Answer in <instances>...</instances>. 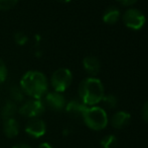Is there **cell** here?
<instances>
[{"instance_id":"d6986e66","label":"cell","mask_w":148,"mask_h":148,"mask_svg":"<svg viewBox=\"0 0 148 148\" xmlns=\"http://www.w3.org/2000/svg\"><path fill=\"white\" fill-rule=\"evenodd\" d=\"M14 41H15V43L17 44V45L23 46L28 42V37L26 36L24 33L18 32V33H16V34L14 35Z\"/></svg>"},{"instance_id":"9a60e30c","label":"cell","mask_w":148,"mask_h":148,"mask_svg":"<svg viewBox=\"0 0 148 148\" xmlns=\"http://www.w3.org/2000/svg\"><path fill=\"white\" fill-rule=\"evenodd\" d=\"M9 95H10V99H11L12 101L14 103L18 104V103H21L23 101L24 99V92L23 90L21 89V87L19 85H13V86L10 87L9 89Z\"/></svg>"},{"instance_id":"7a4b0ae2","label":"cell","mask_w":148,"mask_h":148,"mask_svg":"<svg viewBox=\"0 0 148 148\" xmlns=\"http://www.w3.org/2000/svg\"><path fill=\"white\" fill-rule=\"evenodd\" d=\"M79 97L87 107H93L101 103L105 95V89L102 81L97 77L85 78L79 85Z\"/></svg>"},{"instance_id":"5b68a950","label":"cell","mask_w":148,"mask_h":148,"mask_svg":"<svg viewBox=\"0 0 148 148\" xmlns=\"http://www.w3.org/2000/svg\"><path fill=\"white\" fill-rule=\"evenodd\" d=\"M123 24L128 28L133 31H138L144 26L146 17L144 13L137 8H128L122 14Z\"/></svg>"},{"instance_id":"7402d4cb","label":"cell","mask_w":148,"mask_h":148,"mask_svg":"<svg viewBox=\"0 0 148 148\" xmlns=\"http://www.w3.org/2000/svg\"><path fill=\"white\" fill-rule=\"evenodd\" d=\"M117 1L123 6H132V5H134L138 0H117Z\"/></svg>"},{"instance_id":"8fae6325","label":"cell","mask_w":148,"mask_h":148,"mask_svg":"<svg viewBox=\"0 0 148 148\" xmlns=\"http://www.w3.org/2000/svg\"><path fill=\"white\" fill-rule=\"evenodd\" d=\"M131 121V115L128 112L125 111H118L112 116L111 118V126L114 129H123L125 127H127L129 125Z\"/></svg>"},{"instance_id":"e0dca14e","label":"cell","mask_w":148,"mask_h":148,"mask_svg":"<svg viewBox=\"0 0 148 148\" xmlns=\"http://www.w3.org/2000/svg\"><path fill=\"white\" fill-rule=\"evenodd\" d=\"M102 101L104 103L106 108L110 110H113L117 107V104H118V99L116 97L115 94H112V93H109V94H105L102 99Z\"/></svg>"},{"instance_id":"3957f363","label":"cell","mask_w":148,"mask_h":148,"mask_svg":"<svg viewBox=\"0 0 148 148\" xmlns=\"http://www.w3.org/2000/svg\"><path fill=\"white\" fill-rule=\"evenodd\" d=\"M82 120L86 126L94 131L104 130L109 124L108 115L105 110L98 106L88 107L83 115Z\"/></svg>"},{"instance_id":"9c48e42d","label":"cell","mask_w":148,"mask_h":148,"mask_svg":"<svg viewBox=\"0 0 148 148\" xmlns=\"http://www.w3.org/2000/svg\"><path fill=\"white\" fill-rule=\"evenodd\" d=\"M87 108L88 107L84 103H82L80 99H72L69 103H66L64 110L72 118L82 119Z\"/></svg>"},{"instance_id":"44dd1931","label":"cell","mask_w":148,"mask_h":148,"mask_svg":"<svg viewBox=\"0 0 148 148\" xmlns=\"http://www.w3.org/2000/svg\"><path fill=\"white\" fill-rule=\"evenodd\" d=\"M141 116H142L143 121L148 124V101L143 105L142 110H141Z\"/></svg>"},{"instance_id":"5bb4252c","label":"cell","mask_w":148,"mask_h":148,"mask_svg":"<svg viewBox=\"0 0 148 148\" xmlns=\"http://www.w3.org/2000/svg\"><path fill=\"white\" fill-rule=\"evenodd\" d=\"M121 16L120 10L115 6H110L105 10L103 14V20L107 24H115Z\"/></svg>"},{"instance_id":"7c38bea8","label":"cell","mask_w":148,"mask_h":148,"mask_svg":"<svg viewBox=\"0 0 148 148\" xmlns=\"http://www.w3.org/2000/svg\"><path fill=\"white\" fill-rule=\"evenodd\" d=\"M3 133L7 138H15L19 134V123L15 118L6 119L3 121Z\"/></svg>"},{"instance_id":"cb8c5ba5","label":"cell","mask_w":148,"mask_h":148,"mask_svg":"<svg viewBox=\"0 0 148 148\" xmlns=\"http://www.w3.org/2000/svg\"><path fill=\"white\" fill-rule=\"evenodd\" d=\"M37 148H53V146H51V144H49V143L43 142V143H41V144H39Z\"/></svg>"},{"instance_id":"277c9868","label":"cell","mask_w":148,"mask_h":148,"mask_svg":"<svg viewBox=\"0 0 148 148\" xmlns=\"http://www.w3.org/2000/svg\"><path fill=\"white\" fill-rule=\"evenodd\" d=\"M73 82V74L68 68H59L51 77V85L53 91L62 93L71 86Z\"/></svg>"},{"instance_id":"8992f818","label":"cell","mask_w":148,"mask_h":148,"mask_svg":"<svg viewBox=\"0 0 148 148\" xmlns=\"http://www.w3.org/2000/svg\"><path fill=\"white\" fill-rule=\"evenodd\" d=\"M45 111V106L41 99H30L28 101H24L19 108L18 113L22 117H25L28 119L38 118Z\"/></svg>"},{"instance_id":"2e32d148","label":"cell","mask_w":148,"mask_h":148,"mask_svg":"<svg viewBox=\"0 0 148 148\" xmlns=\"http://www.w3.org/2000/svg\"><path fill=\"white\" fill-rule=\"evenodd\" d=\"M101 148H117L118 147V139L115 135H106L103 137L100 142Z\"/></svg>"},{"instance_id":"4fadbf2b","label":"cell","mask_w":148,"mask_h":148,"mask_svg":"<svg viewBox=\"0 0 148 148\" xmlns=\"http://www.w3.org/2000/svg\"><path fill=\"white\" fill-rule=\"evenodd\" d=\"M18 112V107L17 104L12 101L11 99L7 101L3 106H2L1 110H0V115H1V118L4 120L10 118H14L15 114Z\"/></svg>"},{"instance_id":"d4e9b609","label":"cell","mask_w":148,"mask_h":148,"mask_svg":"<svg viewBox=\"0 0 148 148\" xmlns=\"http://www.w3.org/2000/svg\"><path fill=\"white\" fill-rule=\"evenodd\" d=\"M57 1L60 2V3H69V2H71L72 0H57Z\"/></svg>"},{"instance_id":"ac0fdd59","label":"cell","mask_w":148,"mask_h":148,"mask_svg":"<svg viewBox=\"0 0 148 148\" xmlns=\"http://www.w3.org/2000/svg\"><path fill=\"white\" fill-rule=\"evenodd\" d=\"M18 0H0V10L7 11L14 7L17 4Z\"/></svg>"},{"instance_id":"ffe728a7","label":"cell","mask_w":148,"mask_h":148,"mask_svg":"<svg viewBox=\"0 0 148 148\" xmlns=\"http://www.w3.org/2000/svg\"><path fill=\"white\" fill-rule=\"evenodd\" d=\"M7 76H8L7 67H6L3 60L0 59V83H3L7 79Z\"/></svg>"},{"instance_id":"30bf717a","label":"cell","mask_w":148,"mask_h":148,"mask_svg":"<svg viewBox=\"0 0 148 148\" xmlns=\"http://www.w3.org/2000/svg\"><path fill=\"white\" fill-rule=\"evenodd\" d=\"M83 67L90 77H96L101 70V62L95 56H87L83 59Z\"/></svg>"},{"instance_id":"603a6c76","label":"cell","mask_w":148,"mask_h":148,"mask_svg":"<svg viewBox=\"0 0 148 148\" xmlns=\"http://www.w3.org/2000/svg\"><path fill=\"white\" fill-rule=\"evenodd\" d=\"M12 148H32L30 146L29 144H27V143H24V142H19V143H16V144H14Z\"/></svg>"},{"instance_id":"52a82bcc","label":"cell","mask_w":148,"mask_h":148,"mask_svg":"<svg viewBox=\"0 0 148 148\" xmlns=\"http://www.w3.org/2000/svg\"><path fill=\"white\" fill-rule=\"evenodd\" d=\"M43 104H45V108L47 107L51 111L60 112L66 108V99L62 93L57 92V91H51L43 97Z\"/></svg>"},{"instance_id":"ba28073f","label":"cell","mask_w":148,"mask_h":148,"mask_svg":"<svg viewBox=\"0 0 148 148\" xmlns=\"http://www.w3.org/2000/svg\"><path fill=\"white\" fill-rule=\"evenodd\" d=\"M24 131L28 136L32 138H40L47 132V125L45 121L39 118L29 119L28 122L26 123Z\"/></svg>"},{"instance_id":"6da1fadb","label":"cell","mask_w":148,"mask_h":148,"mask_svg":"<svg viewBox=\"0 0 148 148\" xmlns=\"http://www.w3.org/2000/svg\"><path fill=\"white\" fill-rule=\"evenodd\" d=\"M19 86L30 99H41L49 92V80L40 71L30 70L21 77Z\"/></svg>"}]
</instances>
